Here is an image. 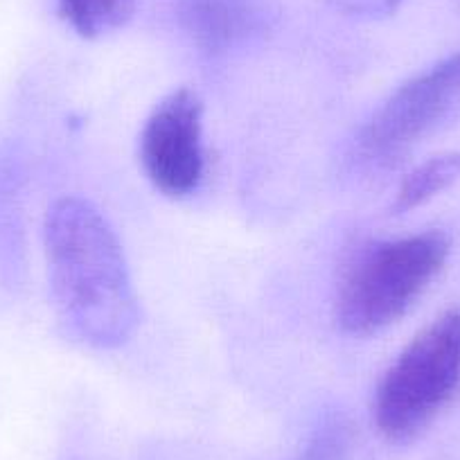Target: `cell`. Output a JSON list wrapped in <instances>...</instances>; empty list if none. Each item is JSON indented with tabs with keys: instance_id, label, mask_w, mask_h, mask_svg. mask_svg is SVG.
I'll return each mask as SVG.
<instances>
[{
	"instance_id": "cell-1",
	"label": "cell",
	"mask_w": 460,
	"mask_h": 460,
	"mask_svg": "<svg viewBox=\"0 0 460 460\" xmlns=\"http://www.w3.org/2000/svg\"><path fill=\"white\" fill-rule=\"evenodd\" d=\"M50 289L70 336L97 350L120 348L138 327V298L106 217L82 197L50 206L43 224Z\"/></svg>"
},
{
	"instance_id": "cell-2",
	"label": "cell",
	"mask_w": 460,
	"mask_h": 460,
	"mask_svg": "<svg viewBox=\"0 0 460 460\" xmlns=\"http://www.w3.org/2000/svg\"><path fill=\"white\" fill-rule=\"evenodd\" d=\"M447 255L449 240L438 230L364 251L341 282L336 298L339 325L357 336L386 330L418 303L442 271Z\"/></svg>"
},
{
	"instance_id": "cell-3",
	"label": "cell",
	"mask_w": 460,
	"mask_h": 460,
	"mask_svg": "<svg viewBox=\"0 0 460 460\" xmlns=\"http://www.w3.org/2000/svg\"><path fill=\"white\" fill-rule=\"evenodd\" d=\"M460 386V312L424 327L384 375L375 424L391 442H409L445 409Z\"/></svg>"
},
{
	"instance_id": "cell-4",
	"label": "cell",
	"mask_w": 460,
	"mask_h": 460,
	"mask_svg": "<svg viewBox=\"0 0 460 460\" xmlns=\"http://www.w3.org/2000/svg\"><path fill=\"white\" fill-rule=\"evenodd\" d=\"M456 120H460V52L397 88L364 127L357 152L366 165L384 170Z\"/></svg>"
},
{
	"instance_id": "cell-5",
	"label": "cell",
	"mask_w": 460,
	"mask_h": 460,
	"mask_svg": "<svg viewBox=\"0 0 460 460\" xmlns=\"http://www.w3.org/2000/svg\"><path fill=\"white\" fill-rule=\"evenodd\" d=\"M203 104L192 88L170 93L140 134V163L158 192L172 199L192 194L203 179Z\"/></svg>"
},
{
	"instance_id": "cell-6",
	"label": "cell",
	"mask_w": 460,
	"mask_h": 460,
	"mask_svg": "<svg viewBox=\"0 0 460 460\" xmlns=\"http://www.w3.org/2000/svg\"><path fill=\"white\" fill-rule=\"evenodd\" d=\"M176 21L206 55H226L267 37L278 23L271 0H179Z\"/></svg>"
},
{
	"instance_id": "cell-7",
	"label": "cell",
	"mask_w": 460,
	"mask_h": 460,
	"mask_svg": "<svg viewBox=\"0 0 460 460\" xmlns=\"http://www.w3.org/2000/svg\"><path fill=\"white\" fill-rule=\"evenodd\" d=\"M460 181V154H440V156H433L429 161H424L422 165H418L415 170H411L404 176V181L400 183V190L395 194V203H393V210L397 215H404V212L415 210V208L424 206L431 199H436L438 194L449 190L451 185Z\"/></svg>"
},
{
	"instance_id": "cell-8",
	"label": "cell",
	"mask_w": 460,
	"mask_h": 460,
	"mask_svg": "<svg viewBox=\"0 0 460 460\" xmlns=\"http://www.w3.org/2000/svg\"><path fill=\"white\" fill-rule=\"evenodd\" d=\"M136 0H59L66 23L84 39H97L120 30L134 16Z\"/></svg>"
},
{
	"instance_id": "cell-9",
	"label": "cell",
	"mask_w": 460,
	"mask_h": 460,
	"mask_svg": "<svg viewBox=\"0 0 460 460\" xmlns=\"http://www.w3.org/2000/svg\"><path fill=\"white\" fill-rule=\"evenodd\" d=\"M355 449V427L345 415L323 420L294 460H350Z\"/></svg>"
},
{
	"instance_id": "cell-10",
	"label": "cell",
	"mask_w": 460,
	"mask_h": 460,
	"mask_svg": "<svg viewBox=\"0 0 460 460\" xmlns=\"http://www.w3.org/2000/svg\"><path fill=\"white\" fill-rule=\"evenodd\" d=\"M332 7L348 16L359 19H382L393 14L400 7L402 0H330Z\"/></svg>"
}]
</instances>
